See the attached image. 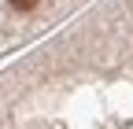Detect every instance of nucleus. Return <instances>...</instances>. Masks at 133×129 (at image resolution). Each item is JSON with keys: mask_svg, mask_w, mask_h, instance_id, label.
I'll return each instance as SVG.
<instances>
[{"mask_svg": "<svg viewBox=\"0 0 133 129\" xmlns=\"http://www.w3.org/2000/svg\"><path fill=\"white\" fill-rule=\"evenodd\" d=\"M8 4H11L15 11H33V8L41 4V0H8Z\"/></svg>", "mask_w": 133, "mask_h": 129, "instance_id": "nucleus-1", "label": "nucleus"}]
</instances>
